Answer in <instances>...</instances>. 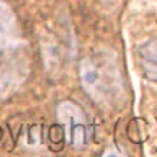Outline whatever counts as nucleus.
<instances>
[{
	"label": "nucleus",
	"mask_w": 157,
	"mask_h": 157,
	"mask_svg": "<svg viewBox=\"0 0 157 157\" xmlns=\"http://www.w3.org/2000/svg\"><path fill=\"white\" fill-rule=\"evenodd\" d=\"M80 82L85 92L98 103H105L118 88V72L108 62L85 57L80 62Z\"/></svg>",
	"instance_id": "f257e3e1"
},
{
	"label": "nucleus",
	"mask_w": 157,
	"mask_h": 157,
	"mask_svg": "<svg viewBox=\"0 0 157 157\" xmlns=\"http://www.w3.org/2000/svg\"><path fill=\"white\" fill-rule=\"evenodd\" d=\"M57 116L71 146L83 149L88 142V123L83 110L72 101H62L57 106Z\"/></svg>",
	"instance_id": "f03ea898"
},
{
	"label": "nucleus",
	"mask_w": 157,
	"mask_h": 157,
	"mask_svg": "<svg viewBox=\"0 0 157 157\" xmlns=\"http://www.w3.org/2000/svg\"><path fill=\"white\" fill-rule=\"evenodd\" d=\"M20 43V29L17 26L13 10L8 3L0 0V49H15Z\"/></svg>",
	"instance_id": "7ed1b4c3"
},
{
	"label": "nucleus",
	"mask_w": 157,
	"mask_h": 157,
	"mask_svg": "<svg viewBox=\"0 0 157 157\" xmlns=\"http://www.w3.org/2000/svg\"><path fill=\"white\" fill-rule=\"evenodd\" d=\"M139 61L144 77L157 82V39H147L139 46Z\"/></svg>",
	"instance_id": "20e7f679"
},
{
	"label": "nucleus",
	"mask_w": 157,
	"mask_h": 157,
	"mask_svg": "<svg viewBox=\"0 0 157 157\" xmlns=\"http://www.w3.org/2000/svg\"><path fill=\"white\" fill-rule=\"evenodd\" d=\"M20 80L21 78L12 69H0V97H5L8 93H12V90L17 88Z\"/></svg>",
	"instance_id": "39448f33"
},
{
	"label": "nucleus",
	"mask_w": 157,
	"mask_h": 157,
	"mask_svg": "<svg viewBox=\"0 0 157 157\" xmlns=\"http://www.w3.org/2000/svg\"><path fill=\"white\" fill-rule=\"evenodd\" d=\"M128 137L136 142V144H141L147 139V124L144 120L141 118H136L132 120L129 124H128Z\"/></svg>",
	"instance_id": "423d86ee"
},
{
	"label": "nucleus",
	"mask_w": 157,
	"mask_h": 157,
	"mask_svg": "<svg viewBox=\"0 0 157 157\" xmlns=\"http://www.w3.org/2000/svg\"><path fill=\"white\" fill-rule=\"evenodd\" d=\"M48 137H49V147H51L52 151H61L64 147L66 132H64V128L61 124H52L49 128Z\"/></svg>",
	"instance_id": "0eeeda50"
},
{
	"label": "nucleus",
	"mask_w": 157,
	"mask_h": 157,
	"mask_svg": "<svg viewBox=\"0 0 157 157\" xmlns=\"http://www.w3.org/2000/svg\"><path fill=\"white\" fill-rule=\"evenodd\" d=\"M41 139H43L41 126L39 124H31L29 126V131H28V137H26L28 144L29 146H38V144H41Z\"/></svg>",
	"instance_id": "6e6552de"
},
{
	"label": "nucleus",
	"mask_w": 157,
	"mask_h": 157,
	"mask_svg": "<svg viewBox=\"0 0 157 157\" xmlns=\"http://www.w3.org/2000/svg\"><path fill=\"white\" fill-rule=\"evenodd\" d=\"M2 137H3V129L0 128V141H2Z\"/></svg>",
	"instance_id": "1a4fd4ad"
}]
</instances>
